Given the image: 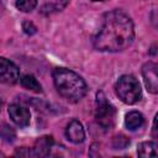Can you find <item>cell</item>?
Here are the masks:
<instances>
[{"instance_id":"6da1fadb","label":"cell","mask_w":158,"mask_h":158,"mask_svg":"<svg viewBox=\"0 0 158 158\" xmlns=\"http://www.w3.org/2000/svg\"><path fill=\"white\" fill-rule=\"evenodd\" d=\"M135 38L132 20L120 10L104 15L102 26L94 37V47L101 52H120L126 49Z\"/></svg>"},{"instance_id":"7a4b0ae2","label":"cell","mask_w":158,"mask_h":158,"mask_svg":"<svg viewBox=\"0 0 158 158\" xmlns=\"http://www.w3.org/2000/svg\"><path fill=\"white\" fill-rule=\"evenodd\" d=\"M52 77L57 91L67 101L78 102L85 96L88 91L86 83L75 72L68 68L58 67L53 69Z\"/></svg>"},{"instance_id":"3957f363","label":"cell","mask_w":158,"mask_h":158,"mask_svg":"<svg viewBox=\"0 0 158 158\" xmlns=\"http://www.w3.org/2000/svg\"><path fill=\"white\" fill-rule=\"evenodd\" d=\"M115 91L118 99L128 105L136 104L141 100L142 96V90L138 80L130 74H125L118 78L115 84Z\"/></svg>"},{"instance_id":"277c9868","label":"cell","mask_w":158,"mask_h":158,"mask_svg":"<svg viewBox=\"0 0 158 158\" xmlns=\"http://www.w3.org/2000/svg\"><path fill=\"white\" fill-rule=\"evenodd\" d=\"M115 118H116L115 106L106 99L102 91H99L96 94V101H95V120L98 125L105 131L111 130L115 125Z\"/></svg>"},{"instance_id":"5b68a950","label":"cell","mask_w":158,"mask_h":158,"mask_svg":"<svg viewBox=\"0 0 158 158\" xmlns=\"http://www.w3.org/2000/svg\"><path fill=\"white\" fill-rule=\"evenodd\" d=\"M19 68L9 59L0 57V81L12 85L19 80Z\"/></svg>"},{"instance_id":"8992f818","label":"cell","mask_w":158,"mask_h":158,"mask_svg":"<svg viewBox=\"0 0 158 158\" xmlns=\"http://www.w3.org/2000/svg\"><path fill=\"white\" fill-rule=\"evenodd\" d=\"M158 65L154 62H147L142 67V75L146 84V88L152 94L158 93V75H157Z\"/></svg>"},{"instance_id":"52a82bcc","label":"cell","mask_w":158,"mask_h":158,"mask_svg":"<svg viewBox=\"0 0 158 158\" xmlns=\"http://www.w3.org/2000/svg\"><path fill=\"white\" fill-rule=\"evenodd\" d=\"M9 116L12 120L14 123H16L19 127H26L30 123V118H31V114L30 111L19 104H12L9 106Z\"/></svg>"},{"instance_id":"ba28073f","label":"cell","mask_w":158,"mask_h":158,"mask_svg":"<svg viewBox=\"0 0 158 158\" xmlns=\"http://www.w3.org/2000/svg\"><path fill=\"white\" fill-rule=\"evenodd\" d=\"M65 136L67 138L73 142V143H81L85 138V131L83 128V125L73 118L68 125H67V128H65Z\"/></svg>"},{"instance_id":"9c48e42d","label":"cell","mask_w":158,"mask_h":158,"mask_svg":"<svg viewBox=\"0 0 158 158\" xmlns=\"http://www.w3.org/2000/svg\"><path fill=\"white\" fill-rule=\"evenodd\" d=\"M52 146H53V138L51 136L40 137L35 143V148H32L33 156L35 157H46V156H48Z\"/></svg>"},{"instance_id":"30bf717a","label":"cell","mask_w":158,"mask_h":158,"mask_svg":"<svg viewBox=\"0 0 158 158\" xmlns=\"http://www.w3.org/2000/svg\"><path fill=\"white\" fill-rule=\"evenodd\" d=\"M144 123V117L138 111H130L125 117V125L128 130L135 131Z\"/></svg>"},{"instance_id":"8fae6325","label":"cell","mask_w":158,"mask_h":158,"mask_svg":"<svg viewBox=\"0 0 158 158\" xmlns=\"http://www.w3.org/2000/svg\"><path fill=\"white\" fill-rule=\"evenodd\" d=\"M137 153L139 157H157V144L156 142L148 141V142H142L138 144Z\"/></svg>"},{"instance_id":"7c38bea8","label":"cell","mask_w":158,"mask_h":158,"mask_svg":"<svg viewBox=\"0 0 158 158\" xmlns=\"http://www.w3.org/2000/svg\"><path fill=\"white\" fill-rule=\"evenodd\" d=\"M21 85L27 89V90H31V91H35V93H41L42 91V86L41 84L38 83V80L31 75V74H26L21 78Z\"/></svg>"},{"instance_id":"4fadbf2b","label":"cell","mask_w":158,"mask_h":158,"mask_svg":"<svg viewBox=\"0 0 158 158\" xmlns=\"http://www.w3.org/2000/svg\"><path fill=\"white\" fill-rule=\"evenodd\" d=\"M37 5V0H17L16 7L22 12H30L32 11Z\"/></svg>"},{"instance_id":"5bb4252c","label":"cell","mask_w":158,"mask_h":158,"mask_svg":"<svg viewBox=\"0 0 158 158\" xmlns=\"http://www.w3.org/2000/svg\"><path fill=\"white\" fill-rule=\"evenodd\" d=\"M15 136H16V133H15V131L12 130V127H10V126H7V125H2V126L0 127V137H1L4 141H6V142H12V141L15 139Z\"/></svg>"},{"instance_id":"9a60e30c","label":"cell","mask_w":158,"mask_h":158,"mask_svg":"<svg viewBox=\"0 0 158 158\" xmlns=\"http://www.w3.org/2000/svg\"><path fill=\"white\" fill-rule=\"evenodd\" d=\"M130 143V139L126 137V136H123V135H118V136H116L115 138H114V147L116 148V149H122V148H125L127 144Z\"/></svg>"},{"instance_id":"2e32d148","label":"cell","mask_w":158,"mask_h":158,"mask_svg":"<svg viewBox=\"0 0 158 158\" xmlns=\"http://www.w3.org/2000/svg\"><path fill=\"white\" fill-rule=\"evenodd\" d=\"M22 28H23V31H25L27 35H32V33L36 32V27L33 26L32 22H28V21H25V22L22 23Z\"/></svg>"},{"instance_id":"e0dca14e","label":"cell","mask_w":158,"mask_h":158,"mask_svg":"<svg viewBox=\"0 0 158 158\" xmlns=\"http://www.w3.org/2000/svg\"><path fill=\"white\" fill-rule=\"evenodd\" d=\"M16 156H33V151L32 149H27V148H20V149H16L15 152Z\"/></svg>"},{"instance_id":"ac0fdd59","label":"cell","mask_w":158,"mask_h":158,"mask_svg":"<svg viewBox=\"0 0 158 158\" xmlns=\"http://www.w3.org/2000/svg\"><path fill=\"white\" fill-rule=\"evenodd\" d=\"M152 133H153V137L156 138V137H157V115L154 116V120H153V128H152Z\"/></svg>"},{"instance_id":"d6986e66","label":"cell","mask_w":158,"mask_h":158,"mask_svg":"<svg viewBox=\"0 0 158 158\" xmlns=\"http://www.w3.org/2000/svg\"><path fill=\"white\" fill-rule=\"evenodd\" d=\"M1 106H2V100L0 99V110H1Z\"/></svg>"},{"instance_id":"ffe728a7","label":"cell","mask_w":158,"mask_h":158,"mask_svg":"<svg viewBox=\"0 0 158 158\" xmlns=\"http://www.w3.org/2000/svg\"><path fill=\"white\" fill-rule=\"evenodd\" d=\"M93 1H104V0H93Z\"/></svg>"}]
</instances>
